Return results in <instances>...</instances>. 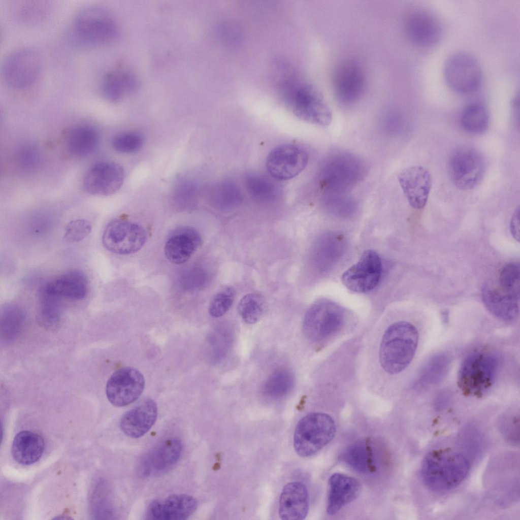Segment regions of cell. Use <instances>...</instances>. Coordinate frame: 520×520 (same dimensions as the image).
Instances as JSON below:
<instances>
[{"instance_id": "cell-1", "label": "cell", "mask_w": 520, "mask_h": 520, "mask_svg": "<svg viewBox=\"0 0 520 520\" xmlns=\"http://www.w3.org/2000/svg\"><path fill=\"white\" fill-rule=\"evenodd\" d=\"M469 463L460 453L450 449H434L424 458L421 467L423 482L436 491L457 486L466 477Z\"/></svg>"}, {"instance_id": "cell-2", "label": "cell", "mask_w": 520, "mask_h": 520, "mask_svg": "<svg viewBox=\"0 0 520 520\" xmlns=\"http://www.w3.org/2000/svg\"><path fill=\"white\" fill-rule=\"evenodd\" d=\"M366 167L359 157L348 152H338L323 160L319 173V184L329 197L348 195L365 175Z\"/></svg>"}, {"instance_id": "cell-3", "label": "cell", "mask_w": 520, "mask_h": 520, "mask_svg": "<svg viewBox=\"0 0 520 520\" xmlns=\"http://www.w3.org/2000/svg\"><path fill=\"white\" fill-rule=\"evenodd\" d=\"M418 334L411 323L400 321L385 331L379 349L382 368L391 374L399 373L412 360L417 346Z\"/></svg>"}, {"instance_id": "cell-4", "label": "cell", "mask_w": 520, "mask_h": 520, "mask_svg": "<svg viewBox=\"0 0 520 520\" xmlns=\"http://www.w3.org/2000/svg\"><path fill=\"white\" fill-rule=\"evenodd\" d=\"M499 365L498 355L491 351L477 350L463 360L458 375V384L465 396L481 397L494 383Z\"/></svg>"}, {"instance_id": "cell-5", "label": "cell", "mask_w": 520, "mask_h": 520, "mask_svg": "<svg viewBox=\"0 0 520 520\" xmlns=\"http://www.w3.org/2000/svg\"><path fill=\"white\" fill-rule=\"evenodd\" d=\"M335 433L336 425L329 415L310 413L296 426L294 436L295 451L302 457L313 456L332 441Z\"/></svg>"}, {"instance_id": "cell-6", "label": "cell", "mask_w": 520, "mask_h": 520, "mask_svg": "<svg viewBox=\"0 0 520 520\" xmlns=\"http://www.w3.org/2000/svg\"><path fill=\"white\" fill-rule=\"evenodd\" d=\"M73 24L76 35L88 43L108 44L119 36V28L115 20L100 6L90 5L81 8L76 14Z\"/></svg>"}, {"instance_id": "cell-7", "label": "cell", "mask_w": 520, "mask_h": 520, "mask_svg": "<svg viewBox=\"0 0 520 520\" xmlns=\"http://www.w3.org/2000/svg\"><path fill=\"white\" fill-rule=\"evenodd\" d=\"M344 319L343 308L335 302L322 299L314 302L304 316L303 330L309 340L319 342L327 339L342 327Z\"/></svg>"}, {"instance_id": "cell-8", "label": "cell", "mask_w": 520, "mask_h": 520, "mask_svg": "<svg viewBox=\"0 0 520 520\" xmlns=\"http://www.w3.org/2000/svg\"><path fill=\"white\" fill-rule=\"evenodd\" d=\"M484 170L482 156L470 147L462 146L454 150L447 163L450 181L457 188L463 190L475 187L482 179Z\"/></svg>"}, {"instance_id": "cell-9", "label": "cell", "mask_w": 520, "mask_h": 520, "mask_svg": "<svg viewBox=\"0 0 520 520\" xmlns=\"http://www.w3.org/2000/svg\"><path fill=\"white\" fill-rule=\"evenodd\" d=\"M444 76L448 86L462 94L472 92L480 86L482 79L481 68L471 55L458 52L450 55L444 66Z\"/></svg>"}, {"instance_id": "cell-10", "label": "cell", "mask_w": 520, "mask_h": 520, "mask_svg": "<svg viewBox=\"0 0 520 520\" xmlns=\"http://www.w3.org/2000/svg\"><path fill=\"white\" fill-rule=\"evenodd\" d=\"M41 67V60L37 52L29 48H23L13 51L5 58L3 74L7 84L12 88H25L33 83L38 78Z\"/></svg>"}, {"instance_id": "cell-11", "label": "cell", "mask_w": 520, "mask_h": 520, "mask_svg": "<svg viewBox=\"0 0 520 520\" xmlns=\"http://www.w3.org/2000/svg\"><path fill=\"white\" fill-rule=\"evenodd\" d=\"M146 240V233L139 224L116 219L106 227L102 236L104 247L109 251L127 255L139 250Z\"/></svg>"}, {"instance_id": "cell-12", "label": "cell", "mask_w": 520, "mask_h": 520, "mask_svg": "<svg viewBox=\"0 0 520 520\" xmlns=\"http://www.w3.org/2000/svg\"><path fill=\"white\" fill-rule=\"evenodd\" d=\"M307 152L303 147L292 144L276 146L266 158V168L269 174L278 180L291 179L306 168L308 162Z\"/></svg>"}, {"instance_id": "cell-13", "label": "cell", "mask_w": 520, "mask_h": 520, "mask_svg": "<svg viewBox=\"0 0 520 520\" xmlns=\"http://www.w3.org/2000/svg\"><path fill=\"white\" fill-rule=\"evenodd\" d=\"M145 387V378L138 369L123 367L115 371L108 379L106 394L109 401L116 407L128 405L137 400Z\"/></svg>"}, {"instance_id": "cell-14", "label": "cell", "mask_w": 520, "mask_h": 520, "mask_svg": "<svg viewBox=\"0 0 520 520\" xmlns=\"http://www.w3.org/2000/svg\"><path fill=\"white\" fill-rule=\"evenodd\" d=\"M382 270L379 255L372 250H366L359 261L343 273L342 282L352 291L367 292L378 285Z\"/></svg>"}, {"instance_id": "cell-15", "label": "cell", "mask_w": 520, "mask_h": 520, "mask_svg": "<svg viewBox=\"0 0 520 520\" xmlns=\"http://www.w3.org/2000/svg\"><path fill=\"white\" fill-rule=\"evenodd\" d=\"M124 172L119 164L101 161L91 166L83 179V187L88 193L107 196L116 192L123 184Z\"/></svg>"}, {"instance_id": "cell-16", "label": "cell", "mask_w": 520, "mask_h": 520, "mask_svg": "<svg viewBox=\"0 0 520 520\" xmlns=\"http://www.w3.org/2000/svg\"><path fill=\"white\" fill-rule=\"evenodd\" d=\"M366 85L362 67L356 61L346 60L335 70L333 87L337 100L344 106L351 105L362 97Z\"/></svg>"}, {"instance_id": "cell-17", "label": "cell", "mask_w": 520, "mask_h": 520, "mask_svg": "<svg viewBox=\"0 0 520 520\" xmlns=\"http://www.w3.org/2000/svg\"><path fill=\"white\" fill-rule=\"evenodd\" d=\"M406 34L414 44L421 47L435 45L442 35V26L438 18L429 10L414 8L407 14L405 21Z\"/></svg>"}, {"instance_id": "cell-18", "label": "cell", "mask_w": 520, "mask_h": 520, "mask_svg": "<svg viewBox=\"0 0 520 520\" xmlns=\"http://www.w3.org/2000/svg\"><path fill=\"white\" fill-rule=\"evenodd\" d=\"M291 106L297 116L309 122L326 126L332 121L330 108L319 92L310 85H305L298 90Z\"/></svg>"}, {"instance_id": "cell-19", "label": "cell", "mask_w": 520, "mask_h": 520, "mask_svg": "<svg viewBox=\"0 0 520 520\" xmlns=\"http://www.w3.org/2000/svg\"><path fill=\"white\" fill-rule=\"evenodd\" d=\"M398 181L410 206L421 209L426 205L432 185L429 171L420 166H413L402 171Z\"/></svg>"}, {"instance_id": "cell-20", "label": "cell", "mask_w": 520, "mask_h": 520, "mask_svg": "<svg viewBox=\"0 0 520 520\" xmlns=\"http://www.w3.org/2000/svg\"><path fill=\"white\" fill-rule=\"evenodd\" d=\"M202 243L198 231L188 226L174 229L168 237L165 246V254L169 261L181 264L187 261Z\"/></svg>"}, {"instance_id": "cell-21", "label": "cell", "mask_w": 520, "mask_h": 520, "mask_svg": "<svg viewBox=\"0 0 520 520\" xmlns=\"http://www.w3.org/2000/svg\"><path fill=\"white\" fill-rule=\"evenodd\" d=\"M196 499L186 494H174L163 500H155L149 507V519L155 520H184L187 519L197 508Z\"/></svg>"}, {"instance_id": "cell-22", "label": "cell", "mask_w": 520, "mask_h": 520, "mask_svg": "<svg viewBox=\"0 0 520 520\" xmlns=\"http://www.w3.org/2000/svg\"><path fill=\"white\" fill-rule=\"evenodd\" d=\"M158 409L155 402L150 398L143 400L121 417L120 427L127 436L138 438L144 436L155 424Z\"/></svg>"}, {"instance_id": "cell-23", "label": "cell", "mask_w": 520, "mask_h": 520, "mask_svg": "<svg viewBox=\"0 0 520 520\" xmlns=\"http://www.w3.org/2000/svg\"><path fill=\"white\" fill-rule=\"evenodd\" d=\"M182 450V443L178 438L166 439L142 459L140 473L145 476L167 470L177 462Z\"/></svg>"}, {"instance_id": "cell-24", "label": "cell", "mask_w": 520, "mask_h": 520, "mask_svg": "<svg viewBox=\"0 0 520 520\" xmlns=\"http://www.w3.org/2000/svg\"><path fill=\"white\" fill-rule=\"evenodd\" d=\"M309 508V495L306 486L300 482H291L283 488L279 501V514L284 520L305 518Z\"/></svg>"}, {"instance_id": "cell-25", "label": "cell", "mask_w": 520, "mask_h": 520, "mask_svg": "<svg viewBox=\"0 0 520 520\" xmlns=\"http://www.w3.org/2000/svg\"><path fill=\"white\" fill-rule=\"evenodd\" d=\"M481 296L485 307L498 319L512 323L518 318L519 299L504 292L499 287L490 283L483 285Z\"/></svg>"}, {"instance_id": "cell-26", "label": "cell", "mask_w": 520, "mask_h": 520, "mask_svg": "<svg viewBox=\"0 0 520 520\" xmlns=\"http://www.w3.org/2000/svg\"><path fill=\"white\" fill-rule=\"evenodd\" d=\"M361 486L354 478L336 473L329 480V492L327 512L334 515L344 506L354 500L359 495Z\"/></svg>"}, {"instance_id": "cell-27", "label": "cell", "mask_w": 520, "mask_h": 520, "mask_svg": "<svg viewBox=\"0 0 520 520\" xmlns=\"http://www.w3.org/2000/svg\"><path fill=\"white\" fill-rule=\"evenodd\" d=\"M42 289L59 298L80 300L86 296L88 281L83 273L78 270H72L51 280Z\"/></svg>"}, {"instance_id": "cell-28", "label": "cell", "mask_w": 520, "mask_h": 520, "mask_svg": "<svg viewBox=\"0 0 520 520\" xmlns=\"http://www.w3.org/2000/svg\"><path fill=\"white\" fill-rule=\"evenodd\" d=\"M139 86L136 76L132 72L115 70L108 72L103 78L101 89L103 96L111 102H116L125 95L135 92Z\"/></svg>"}, {"instance_id": "cell-29", "label": "cell", "mask_w": 520, "mask_h": 520, "mask_svg": "<svg viewBox=\"0 0 520 520\" xmlns=\"http://www.w3.org/2000/svg\"><path fill=\"white\" fill-rule=\"evenodd\" d=\"M44 449V442L41 436L30 431H22L14 438L11 453L18 463L29 465L40 460Z\"/></svg>"}, {"instance_id": "cell-30", "label": "cell", "mask_w": 520, "mask_h": 520, "mask_svg": "<svg viewBox=\"0 0 520 520\" xmlns=\"http://www.w3.org/2000/svg\"><path fill=\"white\" fill-rule=\"evenodd\" d=\"M100 140V134L96 128L90 125H79L71 129L68 133L67 147L69 152L74 156H85L96 149Z\"/></svg>"}, {"instance_id": "cell-31", "label": "cell", "mask_w": 520, "mask_h": 520, "mask_svg": "<svg viewBox=\"0 0 520 520\" xmlns=\"http://www.w3.org/2000/svg\"><path fill=\"white\" fill-rule=\"evenodd\" d=\"M490 116L486 108L479 103H472L463 110L461 116V125L467 133L478 135L487 129Z\"/></svg>"}, {"instance_id": "cell-32", "label": "cell", "mask_w": 520, "mask_h": 520, "mask_svg": "<svg viewBox=\"0 0 520 520\" xmlns=\"http://www.w3.org/2000/svg\"><path fill=\"white\" fill-rule=\"evenodd\" d=\"M25 320L23 309L16 304H8L1 313V338L5 342L13 340L18 335Z\"/></svg>"}, {"instance_id": "cell-33", "label": "cell", "mask_w": 520, "mask_h": 520, "mask_svg": "<svg viewBox=\"0 0 520 520\" xmlns=\"http://www.w3.org/2000/svg\"><path fill=\"white\" fill-rule=\"evenodd\" d=\"M450 360V356L445 353L432 356L422 369L416 386L434 385L439 383L445 376Z\"/></svg>"}, {"instance_id": "cell-34", "label": "cell", "mask_w": 520, "mask_h": 520, "mask_svg": "<svg viewBox=\"0 0 520 520\" xmlns=\"http://www.w3.org/2000/svg\"><path fill=\"white\" fill-rule=\"evenodd\" d=\"M294 385L292 373L286 369H279L268 377L264 384L263 392L269 397L280 398L290 392Z\"/></svg>"}, {"instance_id": "cell-35", "label": "cell", "mask_w": 520, "mask_h": 520, "mask_svg": "<svg viewBox=\"0 0 520 520\" xmlns=\"http://www.w3.org/2000/svg\"><path fill=\"white\" fill-rule=\"evenodd\" d=\"M265 302L259 295L250 293L243 296L238 305V311L242 320L248 324L257 322L262 316Z\"/></svg>"}, {"instance_id": "cell-36", "label": "cell", "mask_w": 520, "mask_h": 520, "mask_svg": "<svg viewBox=\"0 0 520 520\" xmlns=\"http://www.w3.org/2000/svg\"><path fill=\"white\" fill-rule=\"evenodd\" d=\"M247 188L250 194L261 201H271L277 195L275 185L267 178L256 174H250L246 179Z\"/></svg>"}, {"instance_id": "cell-37", "label": "cell", "mask_w": 520, "mask_h": 520, "mask_svg": "<svg viewBox=\"0 0 520 520\" xmlns=\"http://www.w3.org/2000/svg\"><path fill=\"white\" fill-rule=\"evenodd\" d=\"M343 459L350 467L362 472H367L371 464L369 450L362 443L349 446L343 453Z\"/></svg>"}, {"instance_id": "cell-38", "label": "cell", "mask_w": 520, "mask_h": 520, "mask_svg": "<svg viewBox=\"0 0 520 520\" xmlns=\"http://www.w3.org/2000/svg\"><path fill=\"white\" fill-rule=\"evenodd\" d=\"M199 185L195 178L187 175L178 177L173 186L172 195L175 202L189 204L199 195Z\"/></svg>"}, {"instance_id": "cell-39", "label": "cell", "mask_w": 520, "mask_h": 520, "mask_svg": "<svg viewBox=\"0 0 520 520\" xmlns=\"http://www.w3.org/2000/svg\"><path fill=\"white\" fill-rule=\"evenodd\" d=\"M143 135L136 131H125L114 136L111 140L113 148L119 153L132 154L138 152L143 147Z\"/></svg>"}, {"instance_id": "cell-40", "label": "cell", "mask_w": 520, "mask_h": 520, "mask_svg": "<svg viewBox=\"0 0 520 520\" xmlns=\"http://www.w3.org/2000/svg\"><path fill=\"white\" fill-rule=\"evenodd\" d=\"M499 287L504 292L519 299L520 267L511 263L502 270L499 279Z\"/></svg>"}, {"instance_id": "cell-41", "label": "cell", "mask_w": 520, "mask_h": 520, "mask_svg": "<svg viewBox=\"0 0 520 520\" xmlns=\"http://www.w3.org/2000/svg\"><path fill=\"white\" fill-rule=\"evenodd\" d=\"M213 194L215 202L226 208L236 205L241 200L239 188L230 181H224L218 184Z\"/></svg>"}, {"instance_id": "cell-42", "label": "cell", "mask_w": 520, "mask_h": 520, "mask_svg": "<svg viewBox=\"0 0 520 520\" xmlns=\"http://www.w3.org/2000/svg\"><path fill=\"white\" fill-rule=\"evenodd\" d=\"M47 14V6L40 2L26 1L18 4L16 16L23 22L37 23L44 19Z\"/></svg>"}, {"instance_id": "cell-43", "label": "cell", "mask_w": 520, "mask_h": 520, "mask_svg": "<svg viewBox=\"0 0 520 520\" xmlns=\"http://www.w3.org/2000/svg\"><path fill=\"white\" fill-rule=\"evenodd\" d=\"M235 295V290L231 287L225 288L217 293L210 303V314L214 317H221L225 314L231 307Z\"/></svg>"}, {"instance_id": "cell-44", "label": "cell", "mask_w": 520, "mask_h": 520, "mask_svg": "<svg viewBox=\"0 0 520 520\" xmlns=\"http://www.w3.org/2000/svg\"><path fill=\"white\" fill-rule=\"evenodd\" d=\"M90 222L84 219L70 221L65 228L63 239L67 243H76L84 239L91 231Z\"/></svg>"}, {"instance_id": "cell-45", "label": "cell", "mask_w": 520, "mask_h": 520, "mask_svg": "<svg viewBox=\"0 0 520 520\" xmlns=\"http://www.w3.org/2000/svg\"><path fill=\"white\" fill-rule=\"evenodd\" d=\"M41 312L43 319L47 323H53L59 315V297L49 294L42 289L41 292Z\"/></svg>"}, {"instance_id": "cell-46", "label": "cell", "mask_w": 520, "mask_h": 520, "mask_svg": "<svg viewBox=\"0 0 520 520\" xmlns=\"http://www.w3.org/2000/svg\"><path fill=\"white\" fill-rule=\"evenodd\" d=\"M510 230L511 235L517 241H519V208L514 211L510 222Z\"/></svg>"}]
</instances>
